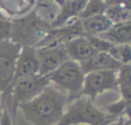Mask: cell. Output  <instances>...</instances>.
<instances>
[{
    "instance_id": "obj_1",
    "label": "cell",
    "mask_w": 131,
    "mask_h": 125,
    "mask_svg": "<svg viewBox=\"0 0 131 125\" xmlns=\"http://www.w3.org/2000/svg\"><path fill=\"white\" fill-rule=\"evenodd\" d=\"M68 96L49 84L32 100L18 106L25 119L32 125H56L64 113Z\"/></svg>"
},
{
    "instance_id": "obj_2",
    "label": "cell",
    "mask_w": 131,
    "mask_h": 125,
    "mask_svg": "<svg viewBox=\"0 0 131 125\" xmlns=\"http://www.w3.org/2000/svg\"><path fill=\"white\" fill-rule=\"evenodd\" d=\"M51 29V24L33 10L23 16L11 19L10 40L21 47H36Z\"/></svg>"
},
{
    "instance_id": "obj_3",
    "label": "cell",
    "mask_w": 131,
    "mask_h": 125,
    "mask_svg": "<svg viewBox=\"0 0 131 125\" xmlns=\"http://www.w3.org/2000/svg\"><path fill=\"white\" fill-rule=\"evenodd\" d=\"M56 125H110L117 120L98 109L88 97L80 96L70 102Z\"/></svg>"
},
{
    "instance_id": "obj_4",
    "label": "cell",
    "mask_w": 131,
    "mask_h": 125,
    "mask_svg": "<svg viewBox=\"0 0 131 125\" xmlns=\"http://www.w3.org/2000/svg\"><path fill=\"white\" fill-rule=\"evenodd\" d=\"M20 49L21 46L11 40L0 41V97L3 108L9 114L11 113V88Z\"/></svg>"
},
{
    "instance_id": "obj_5",
    "label": "cell",
    "mask_w": 131,
    "mask_h": 125,
    "mask_svg": "<svg viewBox=\"0 0 131 125\" xmlns=\"http://www.w3.org/2000/svg\"><path fill=\"white\" fill-rule=\"evenodd\" d=\"M48 77L50 84L68 96V102L80 97L85 74L79 62L68 59Z\"/></svg>"
},
{
    "instance_id": "obj_6",
    "label": "cell",
    "mask_w": 131,
    "mask_h": 125,
    "mask_svg": "<svg viewBox=\"0 0 131 125\" xmlns=\"http://www.w3.org/2000/svg\"><path fill=\"white\" fill-rule=\"evenodd\" d=\"M50 84L48 75H34L16 80L11 88V118L16 119L18 106L28 102L40 94L43 89Z\"/></svg>"
},
{
    "instance_id": "obj_7",
    "label": "cell",
    "mask_w": 131,
    "mask_h": 125,
    "mask_svg": "<svg viewBox=\"0 0 131 125\" xmlns=\"http://www.w3.org/2000/svg\"><path fill=\"white\" fill-rule=\"evenodd\" d=\"M110 90L119 91L117 71H94L85 74L80 96L88 97L94 102L97 95Z\"/></svg>"
},
{
    "instance_id": "obj_8",
    "label": "cell",
    "mask_w": 131,
    "mask_h": 125,
    "mask_svg": "<svg viewBox=\"0 0 131 125\" xmlns=\"http://www.w3.org/2000/svg\"><path fill=\"white\" fill-rule=\"evenodd\" d=\"M36 53L39 61L40 75H49L69 59L64 44L37 47Z\"/></svg>"
},
{
    "instance_id": "obj_9",
    "label": "cell",
    "mask_w": 131,
    "mask_h": 125,
    "mask_svg": "<svg viewBox=\"0 0 131 125\" xmlns=\"http://www.w3.org/2000/svg\"><path fill=\"white\" fill-rule=\"evenodd\" d=\"M38 74H39V61L36 53V48L30 46L21 47L16 60L13 83L20 78L30 77Z\"/></svg>"
},
{
    "instance_id": "obj_10",
    "label": "cell",
    "mask_w": 131,
    "mask_h": 125,
    "mask_svg": "<svg viewBox=\"0 0 131 125\" xmlns=\"http://www.w3.org/2000/svg\"><path fill=\"white\" fill-rule=\"evenodd\" d=\"M59 6L60 10L56 17L50 23L51 28H60L68 25L70 19L78 18L81 11L83 10L85 4L88 0H54Z\"/></svg>"
},
{
    "instance_id": "obj_11",
    "label": "cell",
    "mask_w": 131,
    "mask_h": 125,
    "mask_svg": "<svg viewBox=\"0 0 131 125\" xmlns=\"http://www.w3.org/2000/svg\"><path fill=\"white\" fill-rule=\"evenodd\" d=\"M64 47L69 56V59L77 61L79 64L89 59L97 51L91 46L85 36L75 37L64 43Z\"/></svg>"
},
{
    "instance_id": "obj_12",
    "label": "cell",
    "mask_w": 131,
    "mask_h": 125,
    "mask_svg": "<svg viewBox=\"0 0 131 125\" xmlns=\"http://www.w3.org/2000/svg\"><path fill=\"white\" fill-rule=\"evenodd\" d=\"M84 74L94 71H117L121 68V64L113 58L108 52H97L89 59L80 64Z\"/></svg>"
},
{
    "instance_id": "obj_13",
    "label": "cell",
    "mask_w": 131,
    "mask_h": 125,
    "mask_svg": "<svg viewBox=\"0 0 131 125\" xmlns=\"http://www.w3.org/2000/svg\"><path fill=\"white\" fill-rule=\"evenodd\" d=\"M98 36L112 44H131V20L115 24Z\"/></svg>"
},
{
    "instance_id": "obj_14",
    "label": "cell",
    "mask_w": 131,
    "mask_h": 125,
    "mask_svg": "<svg viewBox=\"0 0 131 125\" xmlns=\"http://www.w3.org/2000/svg\"><path fill=\"white\" fill-rule=\"evenodd\" d=\"M80 20H81L83 35L98 36L100 34L105 33L113 26L112 22L104 14L95 15V16L83 18Z\"/></svg>"
},
{
    "instance_id": "obj_15",
    "label": "cell",
    "mask_w": 131,
    "mask_h": 125,
    "mask_svg": "<svg viewBox=\"0 0 131 125\" xmlns=\"http://www.w3.org/2000/svg\"><path fill=\"white\" fill-rule=\"evenodd\" d=\"M35 0H0V10L10 16H23L31 10Z\"/></svg>"
},
{
    "instance_id": "obj_16",
    "label": "cell",
    "mask_w": 131,
    "mask_h": 125,
    "mask_svg": "<svg viewBox=\"0 0 131 125\" xmlns=\"http://www.w3.org/2000/svg\"><path fill=\"white\" fill-rule=\"evenodd\" d=\"M108 54L121 65H131V45L130 44H114Z\"/></svg>"
},
{
    "instance_id": "obj_17",
    "label": "cell",
    "mask_w": 131,
    "mask_h": 125,
    "mask_svg": "<svg viewBox=\"0 0 131 125\" xmlns=\"http://www.w3.org/2000/svg\"><path fill=\"white\" fill-rule=\"evenodd\" d=\"M107 4L103 0H88L78 18L83 19L95 15L104 14Z\"/></svg>"
},
{
    "instance_id": "obj_18",
    "label": "cell",
    "mask_w": 131,
    "mask_h": 125,
    "mask_svg": "<svg viewBox=\"0 0 131 125\" xmlns=\"http://www.w3.org/2000/svg\"><path fill=\"white\" fill-rule=\"evenodd\" d=\"M104 15L112 22L113 25L131 20V11L130 10H127L125 8L115 6V5H107V7L104 11Z\"/></svg>"
},
{
    "instance_id": "obj_19",
    "label": "cell",
    "mask_w": 131,
    "mask_h": 125,
    "mask_svg": "<svg viewBox=\"0 0 131 125\" xmlns=\"http://www.w3.org/2000/svg\"><path fill=\"white\" fill-rule=\"evenodd\" d=\"M86 37V39L89 41L91 46L97 51V52H107L110 48L114 45L110 43L108 41L100 38L99 36H91V35H83Z\"/></svg>"
},
{
    "instance_id": "obj_20",
    "label": "cell",
    "mask_w": 131,
    "mask_h": 125,
    "mask_svg": "<svg viewBox=\"0 0 131 125\" xmlns=\"http://www.w3.org/2000/svg\"><path fill=\"white\" fill-rule=\"evenodd\" d=\"M105 113H107L108 115L115 117L116 119L123 117L126 115V105L124 102V100L122 98H120L118 101H115L111 105H108L105 108Z\"/></svg>"
},
{
    "instance_id": "obj_21",
    "label": "cell",
    "mask_w": 131,
    "mask_h": 125,
    "mask_svg": "<svg viewBox=\"0 0 131 125\" xmlns=\"http://www.w3.org/2000/svg\"><path fill=\"white\" fill-rule=\"evenodd\" d=\"M11 36V19L0 16V41L10 40Z\"/></svg>"
},
{
    "instance_id": "obj_22",
    "label": "cell",
    "mask_w": 131,
    "mask_h": 125,
    "mask_svg": "<svg viewBox=\"0 0 131 125\" xmlns=\"http://www.w3.org/2000/svg\"><path fill=\"white\" fill-rule=\"evenodd\" d=\"M107 5H115L131 11V0H103Z\"/></svg>"
},
{
    "instance_id": "obj_23",
    "label": "cell",
    "mask_w": 131,
    "mask_h": 125,
    "mask_svg": "<svg viewBox=\"0 0 131 125\" xmlns=\"http://www.w3.org/2000/svg\"><path fill=\"white\" fill-rule=\"evenodd\" d=\"M13 120L9 114V112L3 108V114L0 119V125H13Z\"/></svg>"
},
{
    "instance_id": "obj_24",
    "label": "cell",
    "mask_w": 131,
    "mask_h": 125,
    "mask_svg": "<svg viewBox=\"0 0 131 125\" xmlns=\"http://www.w3.org/2000/svg\"><path fill=\"white\" fill-rule=\"evenodd\" d=\"M110 125H131V121L126 116H123V117L118 118L114 122H112Z\"/></svg>"
},
{
    "instance_id": "obj_25",
    "label": "cell",
    "mask_w": 131,
    "mask_h": 125,
    "mask_svg": "<svg viewBox=\"0 0 131 125\" xmlns=\"http://www.w3.org/2000/svg\"><path fill=\"white\" fill-rule=\"evenodd\" d=\"M2 114H3V106H2L1 97H0V119H1V117H2Z\"/></svg>"
},
{
    "instance_id": "obj_26",
    "label": "cell",
    "mask_w": 131,
    "mask_h": 125,
    "mask_svg": "<svg viewBox=\"0 0 131 125\" xmlns=\"http://www.w3.org/2000/svg\"><path fill=\"white\" fill-rule=\"evenodd\" d=\"M0 16H4V14L2 13V11H1V10H0Z\"/></svg>"
},
{
    "instance_id": "obj_27",
    "label": "cell",
    "mask_w": 131,
    "mask_h": 125,
    "mask_svg": "<svg viewBox=\"0 0 131 125\" xmlns=\"http://www.w3.org/2000/svg\"><path fill=\"white\" fill-rule=\"evenodd\" d=\"M130 66H131V65H130Z\"/></svg>"
},
{
    "instance_id": "obj_28",
    "label": "cell",
    "mask_w": 131,
    "mask_h": 125,
    "mask_svg": "<svg viewBox=\"0 0 131 125\" xmlns=\"http://www.w3.org/2000/svg\"><path fill=\"white\" fill-rule=\"evenodd\" d=\"M130 45H131V44H130Z\"/></svg>"
}]
</instances>
